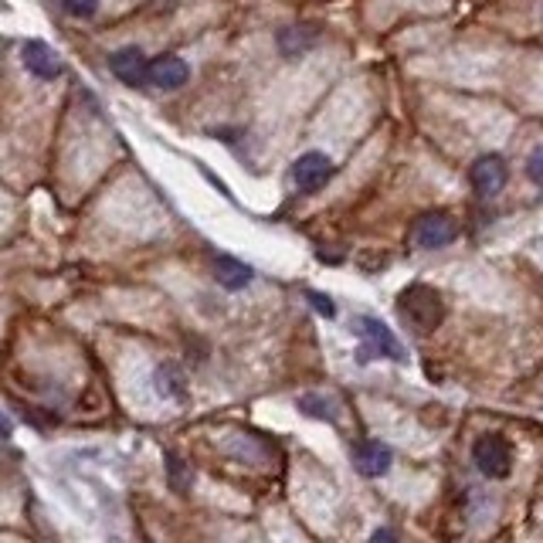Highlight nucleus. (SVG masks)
Listing matches in <instances>:
<instances>
[{
  "instance_id": "17",
  "label": "nucleus",
  "mask_w": 543,
  "mask_h": 543,
  "mask_svg": "<svg viewBox=\"0 0 543 543\" xmlns=\"http://www.w3.org/2000/svg\"><path fill=\"white\" fill-rule=\"evenodd\" d=\"M306 299H309V306H313L316 313L326 316V320H333V316H336V306L323 296V292H306Z\"/></svg>"
},
{
  "instance_id": "11",
  "label": "nucleus",
  "mask_w": 543,
  "mask_h": 543,
  "mask_svg": "<svg viewBox=\"0 0 543 543\" xmlns=\"http://www.w3.org/2000/svg\"><path fill=\"white\" fill-rule=\"evenodd\" d=\"M214 279H218L224 289L238 292L255 279V272H252V265L238 262V258H231V255H214Z\"/></svg>"
},
{
  "instance_id": "18",
  "label": "nucleus",
  "mask_w": 543,
  "mask_h": 543,
  "mask_svg": "<svg viewBox=\"0 0 543 543\" xmlns=\"http://www.w3.org/2000/svg\"><path fill=\"white\" fill-rule=\"evenodd\" d=\"M527 174L533 184H540L543 187V146H537V150L530 153V160H527Z\"/></svg>"
},
{
  "instance_id": "20",
  "label": "nucleus",
  "mask_w": 543,
  "mask_h": 543,
  "mask_svg": "<svg viewBox=\"0 0 543 543\" xmlns=\"http://www.w3.org/2000/svg\"><path fill=\"white\" fill-rule=\"evenodd\" d=\"M394 537H398L394 530H377V533H374V540H394Z\"/></svg>"
},
{
  "instance_id": "19",
  "label": "nucleus",
  "mask_w": 543,
  "mask_h": 543,
  "mask_svg": "<svg viewBox=\"0 0 543 543\" xmlns=\"http://www.w3.org/2000/svg\"><path fill=\"white\" fill-rule=\"evenodd\" d=\"M11 432H14V425H11V418H7V415H4V411H0V435H4V438H7V435H11Z\"/></svg>"
},
{
  "instance_id": "15",
  "label": "nucleus",
  "mask_w": 543,
  "mask_h": 543,
  "mask_svg": "<svg viewBox=\"0 0 543 543\" xmlns=\"http://www.w3.org/2000/svg\"><path fill=\"white\" fill-rule=\"evenodd\" d=\"M167 479H170V486H174L177 493H184L187 482H191V472H187V465L180 462L177 455H167Z\"/></svg>"
},
{
  "instance_id": "10",
  "label": "nucleus",
  "mask_w": 543,
  "mask_h": 543,
  "mask_svg": "<svg viewBox=\"0 0 543 543\" xmlns=\"http://www.w3.org/2000/svg\"><path fill=\"white\" fill-rule=\"evenodd\" d=\"M391 462H394V455L384 442H360L353 448V469L367 479L384 476V472L391 469Z\"/></svg>"
},
{
  "instance_id": "16",
  "label": "nucleus",
  "mask_w": 543,
  "mask_h": 543,
  "mask_svg": "<svg viewBox=\"0 0 543 543\" xmlns=\"http://www.w3.org/2000/svg\"><path fill=\"white\" fill-rule=\"evenodd\" d=\"M65 11L72 17H82V21H89V17H96L99 11V0H62Z\"/></svg>"
},
{
  "instance_id": "8",
  "label": "nucleus",
  "mask_w": 543,
  "mask_h": 543,
  "mask_svg": "<svg viewBox=\"0 0 543 543\" xmlns=\"http://www.w3.org/2000/svg\"><path fill=\"white\" fill-rule=\"evenodd\" d=\"M109 68L123 85H129V89H140V85L146 82V68H150V62H146V55L136 45H126V48H119L109 55Z\"/></svg>"
},
{
  "instance_id": "2",
  "label": "nucleus",
  "mask_w": 543,
  "mask_h": 543,
  "mask_svg": "<svg viewBox=\"0 0 543 543\" xmlns=\"http://www.w3.org/2000/svg\"><path fill=\"white\" fill-rule=\"evenodd\" d=\"M353 333L360 336V360L367 357H387V360H404V343L394 336V330L377 316H357L353 320Z\"/></svg>"
},
{
  "instance_id": "4",
  "label": "nucleus",
  "mask_w": 543,
  "mask_h": 543,
  "mask_svg": "<svg viewBox=\"0 0 543 543\" xmlns=\"http://www.w3.org/2000/svg\"><path fill=\"white\" fill-rule=\"evenodd\" d=\"M472 462L486 479H506L513 472V448L503 435H482L472 445Z\"/></svg>"
},
{
  "instance_id": "7",
  "label": "nucleus",
  "mask_w": 543,
  "mask_h": 543,
  "mask_svg": "<svg viewBox=\"0 0 543 543\" xmlns=\"http://www.w3.org/2000/svg\"><path fill=\"white\" fill-rule=\"evenodd\" d=\"M469 180H472V187H476L479 197H496L506 187L503 157H499V153H486V157H479L476 163H472Z\"/></svg>"
},
{
  "instance_id": "3",
  "label": "nucleus",
  "mask_w": 543,
  "mask_h": 543,
  "mask_svg": "<svg viewBox=\"0 0 543 543\" xmlns=\"http://www.w3.org/2000/svg\"><path fill=\"white\" fill-rule=\"evenodd\" d=\"M459 235V224L448 211H428L411 224V245L425 248V252H438V248L452 245Z\"/></svg>"
},
{
  "instance_id": "5",
  "label": "nucleus",
  "mask_w": 543,
  "mask_h": 543,
  "mask_svg": "<svg viewBox=\"0 0 543 543\" xmlns=\"http://www.w3.org/2000/svg\"><path fill=\"white\" fill-rule=\"evenodd\" d=\"M333 177V160L326 153H303L296 163H292V180H296L299 191L313 194V191H323Z\"/></svg>"
},
{
  "instance_id": "14",
  "label": "nucleus",
  "mask_w": 543,
  "mask_h": 543,
  "mask_svg": "<svg viewBox=\"0 0 543 543\" xmlns=\"http://www.w3.org/2000/svg\"><path fill=\"white\" fill-rule=\"evenodd\" d=\"M299 411H303V415H309V418L333 421L330 401H326V398H316V394H306V398H299Z\"/></svg>"
},
{
  "instance_id": "9",
  "label": "nucleus",
  "mask_w": 543,
  "mask_h": 543,
  "mask_svg": "<svg viewBox=\"0 0 543 543\" xmlns=\"http://www.w3.org/2000/svg\"><path fill=\"white\" fill-rule=\"evenodd\" d=\"M21 62L34 79H41V82H51L62 75V62H58V55L45 45V41H28V45L21 48Z\"/></svg>"
},
{
  "instance_id": "1",
  "label": "nucleus",
  "mask_w": 543,
  "mask_h": 543,
  "mask_svg": "<svg viewBox=\"0 0 543 543\" xmlns=\"http://www.w3.org/2000/svg\"><path fill=\"white\" fill-rule=\"evenodd\" d=\"M398 316L411 326L415 333H432L438 323L445 320L442 296L432 286H408L398 296Z\"/></svg>"
},
{
  "instance_id": "13",
  "label": "nucleus",
  "mask_w": 543,
  "mask_h": 543,
  "mask_svg": "<svg viewBox=\"0 0 543 543\" xmlns=\"http://www.w3.org/2000/svg\"><path fill=\"white\" fill-rule=\"evenodd\" d=\"M153 391L160 394V398H184V374H180L177 364H160L157 374H153Z\"/></svg>"
},
{
  "instance_id": "6",
  "label": "nucleus",
  "mask_w": 543,
  "mask_h": 543,
  "mask_svg": "<svg viewBox=\"0 0 543 543\" xmlns=\"http://www.w3.org/2000/svg\"><path fill=\"white\" fill-rule=\"evenodd\" d=\"M146 82L157 85L163 92L184 89V85L191 82V65L177 55H160V58H153L150 68H146Z\"/></svg>"
},
{
  "instance_id": "12",
  "label": "nucleus",
  "mask_w": 543,
  "mask_h": 543,
  "mask_svg": "<svg viewBox=\"0 0 543 543\" xmlns=\"http://www.w3.org/2000/svg\"><path fill=\"white\" fill-rule=\"evenodd\" d=\"M316 38H320V31L309 28V24H289L279 31V51L286 58H299L316 45Z\"/></svg>"
}]
</instances>
